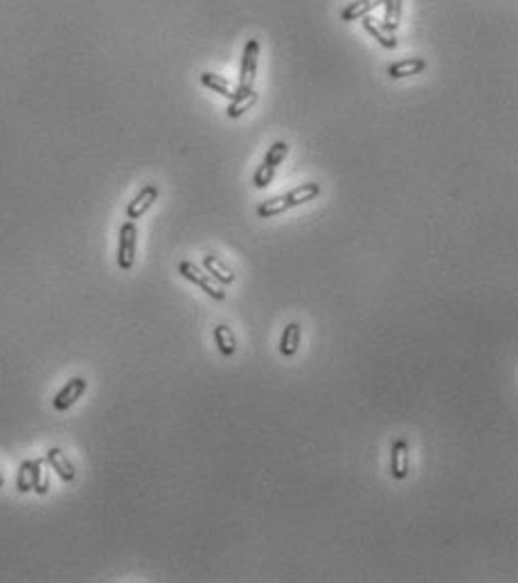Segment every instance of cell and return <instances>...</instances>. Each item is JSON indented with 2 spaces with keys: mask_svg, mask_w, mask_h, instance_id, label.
I'll return each mask as SVG.
<instances>
[{
  "mask_svg": "<svg viewBox=\"0 0 518 583\" xmlns=\"http://www.w3.org/2000/svg\"><path fill=\"white\" fill-rule=\"evenodd\" d=\"M320 196V185L318 182H302L300 187H295L291 192H286L284 196H275L264 201L257 208V216L259 219H271V216H278L291 208H297V205H304L309 201H314Z\"/></svg>",
  "mask_w": 518,
  "mask_h": 583,
  "instance_id": "obj_1",
  "label": "cell"
},
{
  "mask_svg": "<svg viewBox=\"0 0 518 583\" xmlns=\"http://www.w3.org/2000/svg\"><path fill=\"white\" fill-rule=\"evenodd\" d=\"M257 65H259V41L250 39L244 45V54H241V68H239V88L235 93H248L255 86L257 79Z\"/></svg>",
  "mask_w": 518,
  "mask_h": 583,
  "instance_id": "obj_2",
  "label": "cell"
},
{
  "mask_svg": "<svg viewBox=\"0 0 518 583\" xmlns=\"http://www.w3.org/2000/svg\"><path fill=\"white\" fill-rule=\"evenodd\" d=\"M178 272L183 277H185L187 282H192V284H197V287L203 291V293H207L210 297H214V300H226V291H223V287L221 284H218L216 280H212L210 275H207V272H203L197 264H192V261H180L178 264Z\"/></svg>",
  "mask_w": 518,
  "mask_h": 583,
  "instance_id": "obj_3",
  "label": "cell"
},
{
  "mask_svg": "<svg viewBox=\"0 0 518 583\" xmlns=\"http://www.w3.org/2000/svg\"><path fill=\"white\" fill-rule=\"evenodd\" d=\"M135 248H137V227L133 221H126L120 227L118 242V266L120 270H131L135 264Z\"/></svg>",
  "mask_w": 518,
  "mask_h": 583,
  "instance_id": "obj_4",
  "label": "cell"
},
{
  "mask_svg": "<svg viewBox=\"0 0 518 583\" xmlns=\"http://www.w3.org/2000/svg\"><path fill=\"white\" fill-rule=\"evenodd\" d=\"M86 387H88V381L84 379V376H75V379L68 381L59 392H56L54 396V410H59V413H66V410H70L79 399L84 396L86 392Z\"/></svg>",
  "mask_w": 518,
  "mask_h": 583,
  "instance_id": "obj_5",
  "label": "cell"
},
{
  "mask_svg": "<svg viewBox=\"0 0 518 583\" xmlns=\"http://www.w3.org/2000/svg\"><path fill=\"white\" fill-rule=\"evenodd\" d=\"M158 194H160V189L156 185H144L140 192H137V196L126 205V219L135 221V219H140V216H144L149 212V208L158 201Z\"/></svg>",
  "mask_w": 518,
  "mask_h": 583,
  "instance_id": "obj_6",
  "label": "cell"
},
{
  "mask_svg": "<svg viewBox=\"0 0 518 583\" xmlns=\"http://www.w3.org/2000/svg\"><path fill=\"white\" fill-rule=\"evenodd\" d=\"M408 471H410L408 441L406 439H397L393 444V451H390V473H393L395 479H406Z\"/></svg>",
  "mask_w": 518,
  "mask_h": 583,
  "instance_id": "obj_7",
  "label": "cell"
},
{
  "mask_svg": "<svg viewBox=\"0 0 518 583\" xmlns=\"http://www.w3.org/2000/svg\"><path fill=\"white\" fill-rule=\"evenodd\" d=\"M45 462L52 466V471L59 475L63 482H73V479L77 477L73 462L68 460V455L59 449V446H52V449L45 453Z\"/></svg>",
  "mask_w": 518,
  "mask_h": 583,
  "instance_id": "obj_8",
  "label": "cell"
},
{
  "mask_svg": "<svg viewBox=\"0 0 518 583\" xmlns=\"http://www.w3.org/2000/svg\"><path fill=\"white\" fill-rule=\"evenodd\" d=\"M428 63L421 56H408V59H401V61H395L388 65V75L390 79H406V77H412V75H421Z\"/></svg>",
  "mask_w": 518,
  "mask_h": 583,
  "instance_id": "obj_9",
  "label": "cell"
},
{
  "mask_svg": "<svg viewBox=\"0 0 518 583\" xmlns=\"http://www.w3.org/2000/svg\"><path fill=\"white\" fill-rule=\"evenodd\" d=\"M300 342H302V327L297 322L286 325L280 338V353L286 358L295 356V351L300 349Z\"/></svg>",
  "mask_w": 518,
  "mask_h": 583,
  "instance_id": "obj_10",
  "label": "cell"
},
{
  "mask_svg": "<svg viewBox=\"0 0 518 583\" xmlns=\"http://www.w3.org/2000/svg\"><path fill=\"white\" fill-rule=\"evenodd\" d=\"M203 266L207 270V275L212 280H216L218 284H233L235 282V272L228 264H223L221 259L214 257V255H205L203 257Z\"/></svg>",
  "mask_w": 518,
  "mask_h": 583,
  "instance_id": "obj_11",
  "label": "cell"
},
{
  "mask_svg": "<svg viewBox=\"0 0 518 583\" xmlns=\"http://www.w3.org/2000/svg\"><path fill=\"white\" fill-rule=\"evenodd\" d=\"M378 5H383V0H354V3H350L340 11V20H345V23L361 20L363 16H367Z\"/></svg>",
  "mask_w": 518,
  "mask_h": 583,
  "instance_id": "obj_12",
  "label": "cell"
},
{
  "mask_svg": "<svg viewBox=\"0 0 518 583\" xmlns=\"http://www.w3.org/2000/svg\"><path fill=\"white\" fill-rule=\"evenodd\" d=\"M257 104V93H255V88L252 90H248V93H235V97L230 99V106H228V118L230 120H237V118H241L244 115L246 111H250L252 106Z\"/></svg>",
  "mask_w": 518,
  "mask_h": 583,
  "instance_id": "obj_13",
  "label": "cell"
},
{
  "mask_svg": "<svg viewBox=\"0 0 518 583\" xmlns=\"http://www.w3.org/2000/svg\"><path fill=\"white\" fill-rule=\"evenodd\" d=\"M361 20H363L365 32L370 34L372 39H376L378 45H383L386 50H395V48H397V37H395V34H390V32H386L381 25H376L374 18H370V16H363Z\"/></svg>",
  "mask_w": 518,
  "mask_h": 583,
  "instance_id": "obj_14",
  "label": "cell"
},
{
  "mask_svg": "<svg viewBox=\"0 0 518 583\" xmlns=\"http://www.w3.org/2000/svg\"><path fill=\"white\" fill-rule=\"evenodd\" d=\"M214 342H216V347H218V351L223 353V356H233V353L237 351V336L228 325H216L214 327Z\"/></svg>",
  "mask_w": 518,
  "mask_h": 583,
  "instance_id": "obj_15",
  "label": "cell"
},
{
  "mask_svg": "<svg viewBox=\"0 0 518 583\" xmlns=\"http://www.w3.org/2000/svg\"><path fill=\"white\" fill-rule=\"evenodd\" d=\"M43 466H45V457L32 460V491H37L39 496H45L50 491V479H48V473L43 471Z\"/></svg>",
  "mask_w": 518,
  "mask_h": 583,
  "instance_id": "obj_16",
  "label": "cell"
},
{
  "mask_svg": "<svg viewBox=\"0 0 518 583\" xmlns=\"http://www.w3.org/2000/svg\"><path fill=\"white\" fill-rule=\"evenodd\" d=\"M386 5V14H383V23L381 27L390 34H395L399 30V20H401V7L404 3L401 0H383Z\"/></svg>",
  "mask_w": 518,
  "mask_h": 583,
  "instance_id": "obj_17",
  "label": "cell"
},
{
  "mask_svg": "<svg viewBox=\"0 0 518 583\" xmlns=\"http://www.w3.org/2000/svg\"><path fill=\"white\" fill-rule=\"evenodd\" d=\"M201 84H203L205 88H210L212 93H218L221 97H228V99L235 97L233 86H230L223 77H218V75H214V73H203V75H201Z\"/></svg>",
  "mask_w": 518,
  "mask_h": 583,
  "instance_id": "obj_18",
  "label": "cell"
},
{
  "mask_svg": "<svg viewBox=\"0 0 518 583\" xmlns=\"http://www.w3.org/2000/svg\"><path fill=\"white\" fill-rule=\"evenodd\" d=\"M286 153H289V144H286L284 140H278V142H273V144H271V149H269V153H266V158H264V163H261V165H266V167H271V169H275V171H278V167H280V165L284 163Z\"/></svg>",
  "mask_w": 518,
  "mask_h": 583,
  "instance_id": "obj_19",
  "label": "cell"
},
{
  "mask_svg": "<svg viewBox=\"0 0 518 583\" xmlns=\"http://www.w3.org/2000/svg\"><path fill=\"white\" fill-rule=\"evenodd\" d=\"M16 489L20 491V494H27V491H32V460H25V462L18 466Z\"/></svg>",
  "mask_w": 518,
  "mask_h": 583,
  "instance_id": "obj_20",
  "label": "cell"
},
{
  "mask_svg": "<svg viewBox=\"0 0 518 583\" xmlns=\"http://www.w3.org/2000/svg\"><path fill=\"white\" fill-rule=\"evenodd\" d=\"M3 484H5V477H3V473H0V489H3Z\"/></svg>",
  "mask_w": 518,
  "mask_h": 583,
  "instance_id": "obj_21",
  "label": "cell"
}]
</instances>
